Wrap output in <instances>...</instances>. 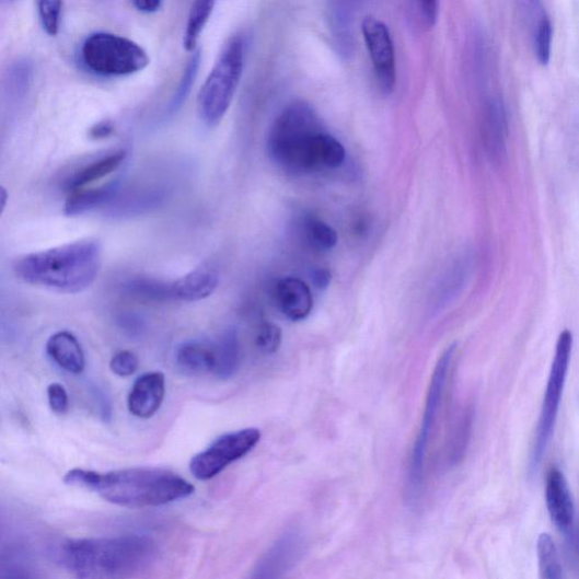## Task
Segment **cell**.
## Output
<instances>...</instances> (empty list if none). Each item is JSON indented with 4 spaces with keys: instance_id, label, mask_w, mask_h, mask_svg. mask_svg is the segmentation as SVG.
Wrapping results in <instances>:
<instances>
[{
    "instance_id": "cell-1",
    "label": "cell",
    "mask_w": 579,
    "mask_h": 579,
    "mask_svg": "<svg viewBox=\"0 0 579 579\" xmlns=\"http://www.w3.org/2000/svg\"><path fill=\"white\" fill-rule=\"evenodd\" d=\"M66 485L83 487L121 507L144 508L175 502L194 494L181 475L160 468H127L108 473L73 468L63 476Z\"/></svg>"
},
{
    "instance_id": "cell-2",
    "label": "cell",
    "mask_w": 579,
    "mask_h": 579,
    "mask_svg": "<svg viewBox=\"0 0 579 579\" xmlns=\"http://www.w3.org/2000/svg\"><path fill=\"white\" fill-rule=\"evenodd\" d=\"M158 557L147 535L68 540L62 544L63 566L79 578H125L149 569Z\"/></svg>"
},
{
    "instance_id": "cell-3",
    "label": "cell",
    "mask_w": 579,
    "mask_h": 579,
    "mask_svg": "<svg viewBox=\"0 0 579 579\" xmlns=\"http://www.w3.org/2000/svg\"><path fill=\"white\" fill-rule=\"evenodd\" d=\"M100 266V244L88 240L21 257L14 271L27 285L74 294L95 281Z\"/></svg>"
},
{
    "instance_id": "cell-4",
    "label": "cell",
    "mask_w": 579,
    "mask_h": 579,
    "mask_svg": "<svg viewBox=\"0 0 579 579\" xmlns=\"http://www.w3.org/2000/svg\"><path fill=\"white\" fill-rule=\"evenodd\" d=\"M246 40L235 34L220 55L198 95V114L210 127L218 126L228 113L245 66Z\"/></svg>"
},
{
    "instance_id": "cell-5",
    "label": "cell",
    "mask_w": 579,
    "mask_h": 579,
    "mask_svg": "<svg viewBox=\"0 0 579 579\" xmlns=\"http://www.w3.org/2000/svg\"><path fill=\"white\" fill-rule=\"evenodd\" d=\"M320 130V121L312 108L298 102L285 109L271 126L267 141L268 153L288 172L299 174L306 143Z\"/></svg>"
},
{
    "instance_id": "cell-6",
    "label": "cell",
    "mask_w": 579,
    "mask_h": 579,
    "mask_svg": "<svg viewBox=\"0 0 579 579\" xmlns=\"http://www.w3.org/2000/svg\"><path fill=\"white\" fill-rule=\"evenodd\" d=\"M82 59L91 72L101 77L131 76L150 63L141 46L107 32L91 34L83 44Z\"/></svg>"
},
{
    "instance_id": "cell-7",
    "label": "cell",
    "mask_w": 579,
    "mask_h": 579,
    "mask_svg": "<svg viewBox=\"0 0 579 579\" xmlns=\"http://www.w3.org/2000/svg\"><path fill=\"white\" fill-rule=\"evenodd\" d=\"M571 350L572 334L570 331L566 329L558 338L546 395H544L543 405L541 408L530 460V470L532 473L536 472L540 467L541 461L544 454H546L555 430L570 363Z\"/></svg>"
},
{
    "instance_id": "cell-8",
    "label": "cell",
    "mask_w": 579,
    "mask_h": 579,
    "mask_svg": "<svg viewBox=\"0 0 579 579\" xmlns=\"http://www.w3.org/2000/svg\"><path fill=\"white\" fill-rule=\"evenodd\" d=\"M455 351L456 344L450 346L442 352L432 372L420 430L413 450L410 472H408L407 490L408 496L414 500L417 499L422 488L427 449L442 395L445 392L450 367Z\"/></svg>"
},
{
    "instance_id": "cell-9",
    "label": "cell",
    "mask_w": 579,
    "mask_h": 579,
    "mask_svg": "<svg viewBox=\"0 0 579 579\" xmlns=\"http://www.w3.org/2000/svg\"><path fill=\"white\" fill-rule=\"evenodd\" d=\"M262 438L260 430L247 428L225 433L206 451L197 454L189 464L196 479L207 482L216 478L233 462L251 453Z\"/></svg>"
},
{
    "instance_id": "cell-10",
    "label": "cell",
    "mask_w": 579,
    "mask_h": 579,
    "mask_svg": "<svg viewBox=\"0 0 579 579\" xmlns=\"http://www.w3.org/2000/svg\"><path fill=\"white\" fill-rule=\"evenodd\" d=\"M362 34L380 88L391 93L396 83L394 45L387 26L374 18L362 22Z\"/></svg>"
},
{
    "instance_id": "cell-11",
    "label": "cell",
    "mask_w": 579,
    "mask_h": 579,
    "mask_svg": "<svg viewBox=\"0 0 579 579\" xmlns=\"http://www.w3.org/2000/svg\"><path fill=\"white\" fill-rule=\"evenodd\" d=\"M546 501L556 528L565 535L575 534V503L564 473L553 467L547 475Z\"/></svg>"
},
{
    "instance_id": "cell-12",
    "label": "cell",
    "mask_w": 579,
    "mask_h": 579,
    "mask_svg": "<svg viewBox=\"0 0 579 579\" xmlns=\"http://www.w3.org/2000/svg\"><path fill=\"white\" fill-rule=\"evenodd\" d=\"M126 154V151L120 150L77 164L61 178L60 188L66 193L83 189L116 172L125 161Z\"/></svg>"
},
{
    "instance_id": "cell-13",
    "label": "cell",
    "mask_w": 579,
    "mask_h": 579,
    "mask_svg": "<svg viewBox=\"0 0 579 579\" xmlns=\"http://www.w3.org/2000/svg\"><path fill=\"white\" fill-rule=\"evenodd\" d=\"M346 149L332 135L320 130L312 136L306 144L300 174L322 172L326 169H336L344 164Z\"/></svg>"
},
{
    "instance_id": "cell-14",
    "label": "cell",
    "mask_w": 579,
    "mask_h": 579,
    "mask_svg": "<svg viewBox=\"0 0 579 579\" xmlns=\"http://www.w3.org/2000/svg\"><path fill=\"white\" fill-rule=\"evenodd\" d=\"M165 395V378L161 372H148L138 379L128 395V410L136 418L153 417Z\"/></svg>"
},
{
    "instance_id": "cell-15",
    "label": "cell",
    "mask_w": 579,
    "mask_h": 579,
    "mask_svg": "<svg viewBox=\"0 0 579 579\" xmlns=\"http://www.w3.org/2000/svg\"><path fill=\"white\" fill-rule=\"evenodd\" d=\"M276 299L281 313L292 322L305 320L313 311L314 298L311 288L296 278H286L278 282Z\"/></svg>"
},
{
    "instance_id": "cell-16",
    "label": "cell",
    "mask_w": 579,
    "mask_h": 579,
    "mask_svg": "<svg viewBox=\"0 0 579 579\" xmlns=\"http://www.w3.org/2000/svg\"><path fill=\"white\" fill-rule=\"evenodd\" d=\"M220 282L216 268L202 265L173 282L174 299L194 302L212 296Z\"/></svg>"
},
{
    "instance_id": "cell-17",
    "label": "cell",
    "mask_w": 579,
    "mask_h": 579,
    "mask_svg": "<svg viewBox=\"0 0 579 579\" xmlns=\"http://www.w3.org/2000/svg\"><path fill=\"white\" fill-rule=\"evenodd\" d=\"M120 192V184L113 182L96 188L70 193L63 207L67 217H79L99 209L108 208Z\"/></svg>"
},
{
    "instance_id": "cell-18",
    "label": "cell",
    "mask_w": 579,
    "mask_h": 579,
    "mask_svg": "<svg viewBox=\"0 0 579 579\" xmlns=\"http://www.w3.org/2000/svg\"><path fill=\"white\" fill-rule=\"evenodd\" d=\"M47 354L62 370L80 374L85 368L84 351L77 336L62 331L50 336L47 343Z\"/></svg>"
},
{
    "instance_id": "cell-19",
    "label": "cell",
    "mask_w": 579,
    "mask_h": 579,
    "mask_svg": "<svg viewBox=\"0 0 579 579\" xmlns=\"http://www.w3.org/2000/svg\"><path fill=\"white\" fill-rule=\"evenodd\" d=\"M215 362L213 343L202 339H190L181 345L176 352V363L178 369L188 374L197 377L207 372H212Z\"/></svg>"
},
{
    "instance_id": "cell-20",
    "label": "cell",
    "mask_w": 579,
    "mask_h": 579,
    "mask_svg": "<svg viewBox=\"0 0 579 579\" xmlns=\"http://www.w3.org/2000/svg\"><path fill=\"white\" fill-rule=\"evenodd\" d=\"M215 362L212 374L221 381L230 380L234 377L241 364L240 337L234 329L224 332L213 343Z\"/></svg>"
},
{
    "instance_id": "cell-21",
    "label": "cell",
    "mask_w": 579,
    "mask_h": 579,
    "mask_svg": "<svg viewBox=\"0 0 579 579\" xmlns=\"http://www.w3.org/2000/svg\"><path fill=\"white\" fill-rule=\"evenodd\" d=\"M298 554V539L290 535L285 537L267 554L256 570L255 577H278L279 571H285L293 565Z\"/></svg>"
},
{
    "instance_id": "cell-22",
    "label": "cell",
    "mask_w": 579,
    "mask_h": 579,
    "mask_svg": "<svg viewBox=\"0 0 579 579\" xmlns=\"http://www.w3.org/2000/svg\"><path fill=\"white\" fill-rule=\"evenodd\" d=\"M215 4L216 0H194L184 37V47L187 51L196 49L200 34L212 15Z\"/></svg>"
},
{
    "instance_id": "cell-23",
    "label": "cell",
    "mask_w": 579,
    "mask_h": 579,
    "mask_svg": "<svg viewBox=\"0 0 579 579\" xmlns=\"http://www.w3.org/2000/svg\"><path fill=\"white\" fill-rule=\"evenodd\" d=\"M539 568L544 579L565 577L556 543L551 534H540L536 543Z\"/></svg>"
},
{
    "instance_id": "cell-24",
    "label": "cell",
    "mask_w": 579,
    "mask_h": 579,
    "mask_svg": "<svg viewBox=\"0 0 579 579\" xmlns=\"http://www.w3.org/2000/svg\"><path fill=\"white\" fill-rule=\"evenodd\" d=\"M124 292L136 299L166 301L174 299L173 283L153 279H132L124 285Z\"/></svg>"
},
{
    "instance_id": "cell-25",
    "label": "cell",
    "mask_w": 579,
    "mask_h": 579,
    "mask_svg": "<svg viewBox=\"0 0 579 579\" xmlns=\"http://www.w3.org/2000/svg\"><path fill=\"white\" fill-rule=\"evenodd\" d=\"M303 233L306 242L319 251H331L337 244V233L327 223L309 216L303 220Z\"/></svg>"
},
{
    "instance_id": "cell-26",
    "label": "cell",
    "mask_w": 579,
    "mask_h": 579,
    "mask_svg": "<svg viewBox=\"0 0 579 579\" xmlns=\"http://www.w3.org/2000/svg\"><path fill=\"white\" fill-rule=\"evenodd\" d=\"M506 118L502 106L495 102L490 107L488 120V147L491 153L499 157L505 150Z\"/></svg>"
},
{
    "instance_id": "cell-27",
    "label": "cell",
    "mask_w": 579,
    "mask_h": 579,
    "mask_svg": "<svg viewBox=\"0 0 579 579\" xmlns=\"http://www.w3.org/2000/svg\"><path fill=\"white\" fill-rule=\"evenodd\" d=\"M200 62V53L196 51V54L192 57L189 60L186 71L184 73V77L181 81L180 88L173 97L172 102H170L169 106V114L173 115L176 112L180 111V108L184 105L185 100L187 99L188 94L190 93L193 83L196 79L198 67Z\"/></svg>"
},
{
    "instance_id": "cell-28",
    "label": "cell",
    "mask_w": 579,
    "mask_h": 579,
    "mask_svg": "<svg viewBox=\"0 0 579 579\" xmlns=\"http://www.w3.org/2000/svg\"><path fill=\"white\" fill-rule=\"evenodd\" d=\"M281 343L282 331L278 325L269 322L259 325L255 337V345L260 352L274 355L280 349Z\"/></svg>"
},
{
    "instance_id": "cell-29",
    "label": "cell",
    "mask_w": 579,
    "mask_h": 579,
    "mask_svg": "<svg viewBox=\"0 0 579 579\" xmlns=\"http://www.w3.org/2000/svg\"><path fill=\"white\" fill-rule=\"evenodd\" d=\"M38 13L45 32L56 37L60 28L62 0H38Z\"/></svg>"
},
{
    "instance_id": "cell-30",
    "label": "cell",
    "mask_w": 579,
    "mask_h": 579,
    "mask_svg": "<svg viewBox=\"0 0 579 579\" xmlns=\"http://www.w3.org/2000/svg\"><path fill=\"white\" fill-rule=\"evenodd\" d=\"M553 25L548 18H542L536 32V57L542 66H547L552 58Z\"/></svg>"
},
{
    "instance_id": "cell-31",
    "label": "cell",
    "mask_w": 579,
    "mask_h": 579,
    "mask_svg": "<svg viewBox=\"0 0 579 579\" xmlns=\"http://www.w3.org/2000/svg\"><path fill=\"white\" fill-rule=\"evenodd\" d=\"M140 367V360L130 351H119L111 361L112 371L119 378L131 377Z\"/></svg>"
},
{
    "instance_id": "cell-32",
    "label": "cell",
    "mask_w": 579,
    "mask_h": 579,
    "mask_svg": "<svg viewBox=\"0 0 579 579\" xmlns=\"http://www.w3.org/2000/svg\"><path fill=\"white\" fill-rule=\"evenodd\" d=\"M47 394L53 413L59 416L65 415L70 407V397H68L66 389L61 384L53 383L49 385Z\"/></svg>"
},
{
    "instance_id": "cell-33",
    "label": "cell",
    "mask_w": 579,
    "mask_h": 579,
    "mask_svg": "<svg viewBox=\"0 0 579 579\" xmlns=\"http://www.w3.org/2000/svg\"><path fill=\"white\" fill-rule=\"evenodd\" d=\"M26 63L27 62H21L20 65H16L11 74V85L13 86L14 91L19 93L26 89L30 81L31 68Z\"/></svg>"
},
{
    "instance_id": "cell-34",
    "label": "cell",
    "mask_w": 579,
    "mask_h": 579,
    "mask_svg": "<svg viewBox=\"0 0 579 579\" xmlns=\"http://www.w3.org/2000/svg\"><path fill=\"white\" fill-rule=\"evenodd\" d=\"M420 14L429 26H433L438 15V0H417Z\"/></svg>"
},
{
    "instance_id": "cell-35",
    "label": "cell",
    "mask_w": 579,
    "mask_h": 579,
    "mask_svg": "<svg viewBox=\"0 0 579 579\" xmlns=\"http://www.w3.org/2000/svg\"><path fill=\"white\" fill-rule=\"evenodd\" d=\"M115 131V126L109 120H104L91 127L89 135L90 139L94 141L108 139Z\"/></svg>"
},
{
    "instance_id": "cell-36",
    "label": "cell",
    "mask_w": 579,
    "mask_h": 579,
    "mask_svg": "<svg viewBox=\"0 0 579 579\" xmlns=\"http://www.w3.org/2000/svg\"><path fill=\"white\" fill-rule=\"evenodd\" d=\"M119 324L130 335H140L143 331V322L135 315H123Z\"/></svg>"
},
{
    "instance_id": "cell-37",
    "label": "cell",
    "mask_w": 579,
    "mask_h": 579,
    "mask_svg": "<svg viewBox=\"0 0 579 579\" xmlns=\"http://www.w3.org/2000/svg\"><path fill=\"white\" fill-rule=\"evenodd\" d=\"M312 281L317 289L325 290L332 281L331 271L327 268H315L312 271Z\"/></svg>"
},
{
    "instance_id": "cell-38",
    "label": "cell",
    "mask_w": 579,
    "mask_h": 579,
    "mask_svg": "<svg viewBox=\"0 0 579 579\" xmlns=\"http://www.w3.org/2000/svg\"><path fill=\"white\" fill-rule=\"evenodd\" d=\"M163 0H134L135 8L143 13H155L162 7Z\"/></svg>"
},
{
    "instance_id": "cell-39",
    "label": "cell",
    "mask_w": 579,
    "mask_h": 579,
    "mask_svg": "<svg viewBox=\"0 0 579 579\" xmlns=\"http://www.w3.org/2000/svg\"><path fill=\"white\" fill-rule=\"evenodd\" d=\"M8 200H9L8 190L3 186H0V216L3 215L7 208Z\"/></svg>"
}]
</instances>
